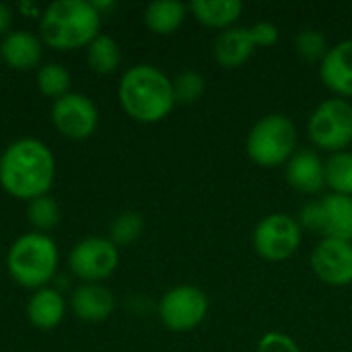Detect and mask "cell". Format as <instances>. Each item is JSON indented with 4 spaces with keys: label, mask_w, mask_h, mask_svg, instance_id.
<instances>
[{
    "label": "cell",
    "mask_w": 352,
    "mask_h": 352,
    "mask_svg": "<svg viewBox=\"0 0 352 352\" xmlns=\"http://www.w3.org/2000/svg\"><path fill=\"white\" fill-rule=\"evenodd\" d=\"M41 41L29 31H10L0 43L2 60L14 70H31L41 62Z\"/></svg>",
    "instance_id": "2e32d148"
},
{
    "label": "cell",
    "mask_w": 352,
    "mask_h": 352,
    "mask_svg": "<svg viewBox=\"0 0 352 352\" xmlns=\"http://www.w3.org/2000/svg\"><path fill=\"white\" fill-rule=\"evenodd\" d=\"M324 229L322 235L330 239L352 241V196L328 194L322 198Z\"/></svg>",
    "instance_id": "ac0fdd59"
},
{
    "label": "cell",
    "mask_w": 352,
    "mask_h": 352,
    "mask_svg": "<svg viewBox=\"0 0 352 352\" xmlns=\"http://www.w3.org/2000/svg\"><path fill=\"white\" fill-rule=\"evenodd\" d=\"M0 62H2V56H0Z\"/></svg>",
    "instance_id": "d6a6232c"
},
{
    "label": "cell",
    "mask_w": 352,
    "mask_h": 352,
    "mask_svg": "<svg viewBox=\"0 0 352 352\" xmlns=\"http://www.w3.org/2000/svg\"><path fill=\"white\" fill-rule=\"evenodd\" d=\"M37 87L45 97L60 99V97L68 95L70 72L60 64H43L37 72Z\"/></svg>",
    "instance_id": "603a6c76"
},
{
    "label": "cell",
    "mask_w": 352,
    "mask_h": 352,
    "mask_svg": "<svg viewBox=\"0 0 352 352\" xmlns=\"http://www.w3.org/2000/svg\"><path fill=\"white\" fill-rule=\"evenodd\" d=\"M307 134L316 148L330 155L346 151L352 144V103L349 99H326L322 101L309 122Z\"/></svg>",
    "instance_id": "8992f818"
},
{
    "label": "cell",
    "mask_w": 352,
    "mask_h": 352,
    "mask_svg": "<svg viewBox=\"0 0 352 352\" xmlns=\"http://www.w3.org/2000/svg\"><path fill=\"white\" fill-rule=\"evenodd\" d=\"M256 352H301V349L291 336L283 332H266L258 340Z\"/></svg>",
    "instance_id": "83f0119b"
},
{
    "label": "cell",
    "mask_w": 352,
    "mask_h": 352,
    "mask_svg": "<svg viewBox=\"0 0 352 352\" xmlns=\"http://www.w3.org/2000/svg\"><path fill=\"white\" fill-rule=\"evenodd\" d=\"M285 177L295 192L314 196L326 186V161L316 151L301 148L287 161Z\"/></svg>",
    "instance_id": "7c38bea8"
},
{
    "label": "cell",
    "mask_w": 352,
    "mask_h": 352,
    "mask_svg": "<svg viewBox=\"0 0 352 352\" xmlns=\"http://www.w3.org/2000/svg\"><path fill=\"white\" fill-rule=\"evenodd\" d=\"M322 82L340 99H352V39H344L328 50L320 62Z\"/></svg>",
    "instance_id": "4fadbf2b"
},
{
    "label": "cell",
    "mask_w": 352,
    "mask_h": 352,
    "mask_svg": "<svg viewBox=\"0 0 352 352\" xmlns=\"http://www.w3.org/2000/svg\"><path fill=\"white\" fill-rule=\"evenodd\" d=\"M87 62L91 66L93 72L99 74H111L118 70L120 62H122V52L116 39H111L109 35H99L89 43L87 50Z\"/></svg>",
    "instance_id": "44dd1931"
},
{
    "label": "cell",
    "mask_w": 352,
    "mask_h": 352,
    "mask_svg": "<svg viewBox=\"0 0 352 352\" xmlns=\"http://www.w3.org/2000/svg\"><path fill=\"white\" fill-rule=\"evenodd\" d=\"M303 241V229L295 217L285 212H272L264 217L254 233L252 245L254 252L266 262H285L289 260Z\"/></svg>",
    "instance_id": "52a82bcc"
},
{
    "label": "cell",
    "mask_w": 352,
    "mask_h": 352,
    "mask_svg": "<svg viewBox=\"0 0 352 352\" xmlns=\"http://www.w3.org/2000/svg\"><path fill=\"white\" fill-rule=\"evenodd\" d=\"M256 54V43L252 39L250 27H231L221 31V35L214 39L212 56L214 62L227 70L241 68L252 56Z\"/></svg>",
    "instance_id": "5bb4252c"
},
{
    "label": "cell",
    "mask_w": 352,
    "mask_h": 352,
    "mask_svg": "<svg viewBox=\"0 0 352 352\" xmlns=\"http://www.w3.org/2000/svg\"><path fill=\"white\" fill-rule=\"evenodd\" d=\"M208 314V297L202 289L179 285L163 295L159 301V318L171 332L196 330Z\"/></svg>",
    "instance_id": "ba28073f"
},
{
    "label": "cell",
    "mask_w": 352,
    "mask_h": 352,
    "mask_svg": "<svg viewBox=\"0 0 352 352\" xmlns=\"http://www.w3.org/2000/svg\"><path fill=\"white\" fill-rule=\"evenodd\" d=\"M10 27H12V10L0 2V39H4L10 33Z\"/></svg>",
    "instance_id": "4dcf8cb0"
},
{
    "label": "cell",
    "mask_w": 352,
    "mask_h": 352,
    "mask_svg": "<svg viewBox=\"0 0 352 352\" xmlns=\"http://www.w3.org/2000/svg\"><path fill=\"white\" fill-rule=\"evenodd\" d=\"M314 274L330 287L352 285V241L324 237L311 252Z\"/></svg>",
    "instance_id": "8fae6325"
},
{
    "label": "cell",
    "mask_w": 352,
    "mask_h": 352,
    "mask_svg": "<svg viewBox=\"0 0 352 352\" xmlns=\"http://www.w3.org/2000/svg\"><path fill=\"white\" fill-rule=\"evenodd\" d=\"M70 305L80 320L103 322L111 316L116 301H113V293L107 287L99 283H87L72 293Z\"/></svg>",
    "instance_id": "9a60e30c"
},
{
    "label": "cell",
    "mask_w": 352,
    "mask_h": 352,
    "mask_svg": "<svg viewBox=\"0 0 352 352\" xmlns=\"http://www.w3.org/2000/svg\"><path fill=\"white\" fill-rule=\"evenodd\" d=\"M194 19L208 29H231L243 12L239 0H194L190 6Z\"/></svg>",
    "instance_id": "e0dca14e"
},
{
    "label": "cell",
    "mask_w": 352,
    "mask_h": 352,
    "mask_svg": "<svg viewBox=\"0 0 352 352\" xmlns=\"http://www.w3.org/2000/svg\"><path fill=\"white\" fill-rule=\"evenodd\" d=\"M326 186L332 194L352 196V151H340L326 159Z\"/></svg>",
    "instance_id": "7402d4cb"
},
{
    "label": "cell",
    "mask_w": 352,
    "mask_h": 352,
    "mask_svg": "<svg viewBox=\"0 0 352 352\" xmlns=\"http://www.w3.org/2000/svg\"><path fill=\"white\" fill-rule=\"evenodd\" d=\"M101 14L87 0H56L43 12L39 21L41 39L60 52L78 50L99 37Z\"/></svg>",
    "instance_id": "3957f363"
},
{
    "label": "cell",
    "mask_w": 352,
    "mask_h": 352,
    "mask_svg": "<svg viewBox=\"0 0 352 352\" xmlns=\"http://www.w3.org/2000/svg\"><path fill=\"white\" fill-rule=\"evenodd\" d=\"M144 221L136 210H126L122 214L116 217V221L109 227V241L118 248V245H130L134 243L140 233H142Z\"/></svg>",
    "instance_id": "cb8c5ba5"
},
{
    "label": "cell",
    "mask_w": 352,
    "mask_h": 352,
    "mask_svg": "<svg viewBox=\"0 0 352 352\" xmlns=\"http://www.w3.org/2000/svg\"><path fill=\"white\" fill-rule=\"evenodd\" d=\"M56 175V161L47 144L37 138L12 142L0 157V184L19 200L47 196Z\"/></svg>",
    "instance_id": "6da1fadb"
},
{
    "label": "cell",
    "mask_w": 352,
    "mask_h": 352,
    "mask_svg": "<svg viewBox=\"0 0 352 352\" xmlns=\"http://www.w3.org/2000/svg\"><path fill=\"white\" fill-rule=\"evenodd\" d=\"M297 126L285 113H270L260 118L245 140L248 157L260 167L285 165L297 153Z\"/></svg>",
    "instance_id": "5b68a950"
},
{
    "label": "cell",
    "mask_w": 352,
    "mask_h": 352,
    "mask_svg": "<svg viewBox=\"0 0 352 352\" xmlns=\"http://www.w3.org/2000/svg\"><path fill=\"white\" fill-rule=\"evenodd\" d=\"M188 10L190 8L179 0H157V2H151L146 6L144 23L153 33L169 35L184 25Z\"/></svg>",
    "instance_id": "ffe728a7"
},
{
    "label": "cell",
    "mask_w": 352,
    "mask_h": 352,
    "mask_svg": "<svg viewBox=\"0 0 352 352\" xmlns=\"http://www.w3.org/2000/svg\"><path fill=\"white\" fill-rule=\"evenodd\" d=\"M21 10L27 12V14H39V8L35 4H29V2H23L21 4Z\"/></svg>",
    "instance_id": "1f68e13d"
},
{
    "label": "cell",
    "mask_w": 352,
    "mask_h": 352,
    "mask_svg": "<svg viewBox=\"0 0 352 352\" xmlns=\"http://www.w3.org/2000/svg\"><path fill=\"white\" fill-rule=\"evenodd\" d=\"M295 50L305 62H322L330 45H328L326 35L320 29L307 27L295 35Z\"/></svg>",
    "instance_id": "d4e9b609"
},
{
    "label": "cell",
    "mask_w": 352,
    "mask_h": 352,
    "mask_svg": "<svg viewBox=\"0 0 352 352\" xmlns=\"http://www.w3.org/2000/svg\"><path fill=\"white\" fill-rule=\"evenodd\" d=\"M27 316L29 322L39 330L56 328L64 318V299L60 291L50 287L39 289L27 305Z\"/></svg>",
    "instance_id": "d6986e66"
},
{
    "label": "cell",
    "mask_w": 352,
    "mask_h": 352,
    "mask_svg": "<svg viewBox=\"0 0 352 352\" xmlns=\"http://www.w3.org/2000/svg\"><path fill=\"white\" fill-rule=\"evenodd\" d=\"M118 248L103 237H89L76 243L70 252L68 264L76 278L85 283H99L113 274L118 268Z\"/></svg>",
    "instance_id": "9c48e42d"
},
{
    "label": "cell",
    "mask_w": 352,
    "mask_h": 352,
    "mask_svg": "<svg viewBox=\"0 0 352 352\" xmlns=\"http://www.w3.org/2000/svg\"><path fill=\"white\" fill-rule=\"evenodd\" d=\"M27 217H29V223L35 229L50 231V229H54L60 223L62 212H60V206H58V202L54 198L39 196V198H35V200L29 202Z\"/></svg>",
    "instance_id": "4316f807"
},
{
    "label": "cell",
    "mask_w": 352,
    "mask_h": 352,
    "mask_svg": "<svg viewBox=\"0 0 352 352\" xmlns=\"http://www.w3.org/2000/svg\"><path fill=\"white\" fill-rule=\"evenodd\" d=\"M252 39L256 43V47H270L278 41V27L270 21H260L254 27H250Z\"/></svg>",
    "instance_id": "f546056e"
},
{
    "label": "cell",
    "mask_w": 352,
    "mask_h": 352,
    "mask_svg": "<svg viewBox=\"0 0 352 352\" xmlns=\"http://www.w3.org/2000/svg\"><path fill=\"white\" fill-rule=\"evenodd\" d=\"M297 223H299L301 229H305V231L322 233V229H324V206H322V200H311V202H307V204L299 210Z\"/></svg>",
    "instance_id": "f1b7e54d"
},
{
    "label": "cell",
    "mask_w": 352,
    "mask_h": 352,
    "mask_svg": "<svg viewBox=\"0 0 352 352\" xmlns=\"http://www.w3.org/2000/svg\"><path fill=\"white\" fill-rule=\"evenodd\" d=\"M8 272L14 283L27 289H43L56 274L58 248L43 233L19 237L6 258Z\"/></svg>",
    "instance_id": "277c9868"
},
{
    "label": "cell",
    "mask_w": 352,
    "mask_h": 352,
    "mask_svg": "<svg viewBox=\"0 0 352 352\" xmlns=\"http://www.w3.org/2000/svg\"><path fill=\"white\" fill-rule=\"evenodd\" d=\"M204 91H206V80L198 70H184L173 78L175 103L192 105L204 95Z\"/></svg>",
    "instance_id": "484cf974"
},
{
    "label": "cell",
    "mask_w": 352,
    "mask_h": 352,
    "mask_svg": "<svg viewBox=\"0 0 352 352\" xmlns=\"http://www.w3.org/2000/svg\"><path fill=\"white\" fill-rule=\"evenodd\" d=\"M52 120L56 130L72 140L89 138L99 124V113L95 103L80 93H68L56 99L52 107Z\"/></svg>",
    "instance_id": "30bf717a"
},
{
    "label": "cell",
    "mask_w": 352,
    "mask_h": 352,
    "mask_svg": "<svg viewBox=\"0 0 352 352\" xmlns=\"http://www.w3.org/2000/svg\"><path fill=\"white\" fill-rule=\"evenodd\" d=\"M118 95L124 111L142 124L161 122L175 107L173 80L151 64L128 68L120 80Z\"/></svg>",
    "instance_id": "7a4b0ae2"
}]
</instances>
